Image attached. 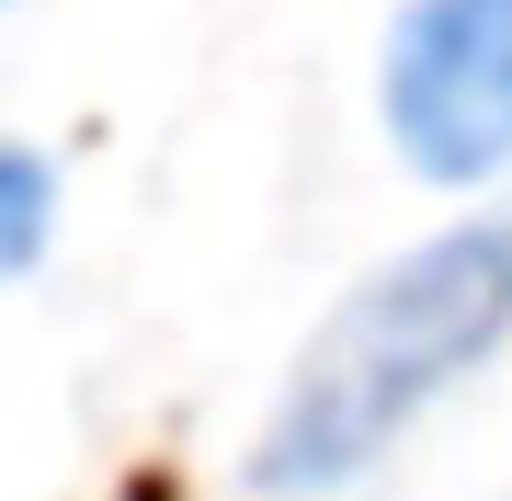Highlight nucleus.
Listing matches in <instances>:
<instances>
[{"mask_svg":"<svg viewBox=\"0 0 512 501\" xmlns=\"http://www.w3.org/2000/svg\"><path fill=\"white\" fill-rule=\"evenodd\" d=\"M46 217H57V194H46V160L0 149V285H12L23 262L46 251Z\"/></svg>","mask_w":512,"mask_h":501,"instance_id":"nucleus-3","label":"nucleus"},{"mask_svg":"<svg viewBox=\"0 0 512 501\" xmlns=\"http://www.w3.org/2000/svg\"><path fill=\"white\" fill-rule=\"evenodd\" d=\"M501 342H512V217H467V228L399 251L376 285L342 297V319L285 376L251 479L274 501L365 479L421 410L456 388V376H478Z\"/></svg>","mask_w":512,"mask_h":501,"instance_id":"nucleus-1","label":"nucleus"},{"mask_svg":"<svg viewBox=\"0 0 512 501\" xmlns=\"http://www.w3.org/2000/svg\"><path fill=\"white\" fill-rule=\"evenodd\" d=\"M387 137L421 183L512 171V0H410L387 35Z\"/></svg>","mask_w":512,"mask_h":501,"instance_id":"nucleus-2","label":"nucleus"}]
</instances>
